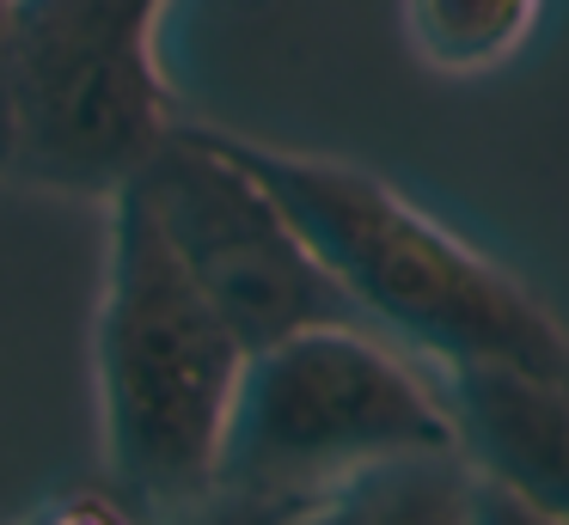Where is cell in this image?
I'll use <instances>...</instances> for the list:
<instances>
[{
  "label": "cell",
  "instance_id": "obj_1",
  "mask_svg": "<svg viewBox=\"0 0 569 525\" xmlns=\"http://www.w3.org/2000/svg\"><path fill=\"white\" fill-rule=\"evenodd\" d=\"M209 141L270 190V202L361 317L386 324L441 366L496 361L569 385V330L551 317V305L478 244L447 232L429 208L392 190L380 171L233 129H209Z\"/></svg>",
  "mask_w": 569,
  "mask_h": 525
},
{
  "label": "cell",
  "instance_id": "obj_2",
  "mask_svg": "<svg viewBox=\"0 0 569 525\" xmlns=\"http://www.w3.org/2000/svg\"><path fill=\"white\" fill-rule=\"evenodd\" d=\"M104 287L92 324L104 464L141 507L214 488L246 342L184 275L136 183L104 195Z\"/></svg>",
  "mask_w": 569,
  "mask_h": 525
},
{
  "label": "cell",
  "instance_id": "obj_3",
  "mask_svg": "<svg viewBox=\"0 0 569 525\" xmlns=\"http://www.w3.org/2000/svg\"><path fill=\"white\" fill-rule=\"evenodd\" d=\"M166 0H7L0 178L104 195L178 122L160 68Z\"/></svg>",
  "mask_w": 569,
  "mask_h": 525
},
{
  "label": "cell",
  "instance_id": "obj_4",
  "mask_svg": "<svg viewBox=\"0 0 569 525\" xmlns=\"http://www.w3.org/2000/svg\"><path fill=\"white\" fill-rule=\"evenodd\" d=\"M417 452H459L441 385L361 324H307L246 354L214 483L331 495L343 476Z\"/></svg>",
  "mask_w": 569,
  "mask_h": 525
},
{
  "label": "cell",
  "instance_id": "obj_5",
  "mask_svg": "<svg viewBox=\"0 0 569 525\" xmlns=\"http://www.w3.org/2000/svg\"><path fill=\"white\" fill-rule=\"evenodd\" d=\"M123 183L141 190L172 256L246 342V354L307 324H361L349 293L325 275L270 190L227 159L202 122H172Z\"/></svg>",
  "mask_w": 569,
  "mask_h": 525
},
{
  "label": "cell",
  "instance_id": "obj_6",
  "mask_svg": "<svg viewBox=\"0 0 569 525\" xmlns=\"http://www.w3.org/2000/svg\"><path fill=\"white\" fill-rule=\"evenodd\" d=\"M459 458L569 525V385L496 361L441 366Z\"/></svg>",
  "mask_w": 569,
  "mask_h": 525
},
{
  "label": "cell",
  "instance_id": "obj_7",
  "mask_svg": "<svg viewBox=\"0 0 569 525\" xmlns=\"http://www.w3.org/2000/svg\"><path fill=\"white\" fill-rule=\"evenodd\" d=\"M331 525H471V464L459 452H417L343 476Z\"/></svg>",
  "mask_w": 569,
  "mask_h": 525
},
{
  "label": "cell",
  "instance_id": "obj_8",
  "mask_svg": "<svg viewBox=\"0 0 569 525\" xmlns=\"http://www.w3.org/2000/svg\"><path fill=\"white\" fill-rule=\"evenodd\" d=\"M539 7L545 0H405V31L429 68L483 73L527 43Z\"/></svg>",
  "mask_w": 569,
  "mask_h": 525
},
{
  "label": "cell",
  "instance_id": "obj_9",
  "mask_svg": "<svg viewBox=\"0 0 569 525\" xmlns=\"http://www.w3.org/2000/svg\"><path fill=\"white\" fill-rule=\"evenodd\" d=\"M312 501L319 495H270V488L214 483L202 495L178 501V507H148V513H153V525H288Z\"/></svg>",
  "mask_w": 569,
  "mask_h": 525
},
{
  "label": "cell",
  "instance_id": "obj_10",
  "mask_svg": "<svg viewBox=\"0 0 569 525\" xmlns=\"http://www.w3.org/2000/svg\"><path fill=\"white\" fill-rule=\"evenodd\" d=\"M31 525H153V513L141 507L129 488H68V495L43 501L31 513Z\"/></svg>",
  "mask_w": 569,
  "mask_h": 525
},
{
  "label": "cell",
  "instance_id": "obj_11",
  "mask_svg": "<svg viewBox=\"0 0 569 525\" xmlns=\"http://www.w3.org/2000/svg\"><path fill=\"white\" fill-rule=\"evenodd\" d=\"M288 525H331V495H319V501H312V507H300V513H295V519H288Z\"/></svg>",
  "mask_w": 569,
  "mask_h": 525
},
{
  "label": "cell",
  "instance_id": "obj_12",
  "mask_svg": "<svg viewBox=\"0 0 569 525\" xmlns=\"http://www.w3.org/2000/svg\"><path fill=\"white\" fill-rule=\"evenodd\" d=\"M0 43H7V0H0Z\"/></svg>",
  "mask_w": 569,
  "mask_h": 525
},
{
  "label": "cell",
  "instance_id": "obj_13",
  "mask_svg": "<svg viewBox=\"0 0 569 525\" xmlns=\"http://www.w3.org/2000/svg\"><path fill=\"white\" fill-rule=\"evenodd\" d=\"M19 525H31V519H19Z\"/></svg>",
  "mask_w": 569,
  "mask_h": 525
}]
</instances>
